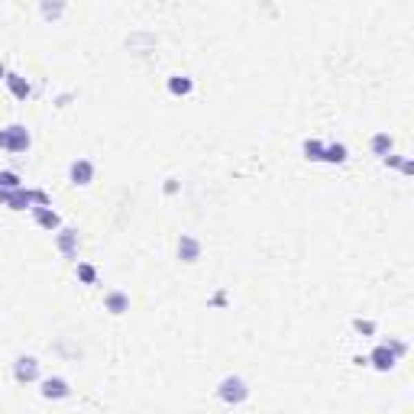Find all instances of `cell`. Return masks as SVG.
Returning <instances> with one entry per match:
<instances>
[{
  "instance_id": "cell-16",
  "label": "cell",
  "mask_w": 414,
  "mask_h": 414,
  "mask_svg": "<svg viewBox=\"0 0 414 414\" xmlns=\"http://www.w3.org/2000/svg\"><path fill=\"white\" fill-rule=\"evenodd\" d=\"M304 156H308L311 162H320L324 159V143H320V139H308V143H304Z\"/></svg>"
},
{
  "instance_id": "cell-9",
  "label": "cell",
  "mask_w": 414,
  "mask_h": 414,
  "mask_svg": "<svg viewBox=\"0 0 414 414\" xmlns=\"http://www.w3.org/2000/svg\"><path fill=\"white\" fill-rule=\"evenodd\" d=\"M178 259L181 262H198L201 259V240H194V236L181 234L178 240Z\"/></svg>"
},
{
  "instance_id": "cell-6",
  "label": "cell",
  "mask_w": 414,
  "mask_h": 414,
  "mask_svg": "<svg viewBox=\"0 0 414 414\" xmlns=\"http://www.w3.org/2000/svg\"><path fill=\"white\" fill-rule=\"evenodd\" d=\"M68 395H72V385H68V379H62V375H49L43 382V398H49V402H62Z\"/></svg>"
},
{
  "instance_id": "cell-20",
  "label": "cell",
  "mask_w": 414,
  "mask_h": 414,
  "mask_svg": "<svg viewBox=\"0 0 414 414\" xmlns=\"http://www.w3.org/2000/svg\"><path fill=\"white\" fill-rule=\"evenodd\" d=\"M178 192V181L175 178H165V194H175Z\"/></svg>"
},
{
  "instance_id": "cell-18",
  "label": "cell",
  "mask_w": 414,
  "mask_h": 414,
  "mask_svg": "<svg viewBox=\"0 0 414 414\" xmlns=\"http://www.w3.org/2000/svg\"><path fill=\"white\" fill-rule=\"evenodd\" d=\"M10 188H23L20 175L17 172H0V192H10Z\"/></svg>"
},
{
  "instance_id": "cell-11",
  "label": "cell",
  "mask_w": 414,
  "mask_h": 414,
  "mask_svg": "<svg viewBox=\"0 0 414 414\" xmlns=\"http://www.w3.org/2000/svg\"><path fill=\"white\" fill-rule=\"evenodd\" d=\"M3 81H7V87H10V94L17 97V101H26V97L32 94L30 81H26L23 74H17V72H7V78H3Z\"/></svg>"
},
{
  "instance_id": "cell-21",
  "label": "cell",
  "mask_w": 414,
  "mask_h": 414,
  "mask_svg": "<svg viewBox=\"0 0 414 414\" xmlns=\"http://www.w3.org/2000/svg\"><path fill=\"white\" fill-rule=\"evenodd\" d=\"M3 78H7V65L0 62V81H3Z\"/></svg>"
},
{
  "instance_id": "cell-2",
  "label": "cell",
  "mask_w": 414,
  "mask_h": 414,
  "mask_svg": "<svg viewBox=\"0 0 414 414\" xmlns=\"http://www.w3.org/2000/svg\"><path fill=\"white\" fill-rule=\"evenodd\" d=\"M30 143H32V136L23 123H13V127L0 130V149H7V152H26Z\"/></svg>"
},
{
  "instance_id": "cell-15",
  "label": "cell",
  "mask_w": 414,
  "mask_h": 414,
  "mask_svg": "<svg viewBox=\"0 0 414 414\" xmlns=\"http://www.w3.org/2000/svg\"><path fill=\"white\" fill-rule=\"evenodd\" d=\"M372 152H375L379 159L389 156V152H392V136H389V133H375V136H372Z\"/></svg>"
},
{
  "instance_id": "cell-12",
  "label": "cell",
  "mask_w": 414,
  "mask_h": 414,
  "mask_svg": "<svg viewBox=\"0 0 414 414\" xmlns=\"http://www.w3.org/2000/svg\"><path fill=\"white\" fill-rule=\"evenodd\" d=\"M39 13H43L45 23H59L65 17V0H43V3H39Z\"/></svg>"
},
{
  "instance_id": "cell-19",
  "label": "cell",
  "mask_w": 414,
  "mask_h": 414,
  "mask_svg": "<svg viewBox=\"0 0 414 414\" xmlns=\"http://www.w3.org/2000/svg\"><path fill=\"white\" fill-rule=\"evenodd\" d=\"M353 330H356V333H366V337H372V333H375V324H372V320L356 318V320H353Z\"/></svg>"
},
{
  "instance_id": "cell-1",
  "label": "cell",
  "mask_w": 414,
  "mask_h": 414,
  "mask_svg": "<svg viewBox=\"0 0 414 414\" xmlns=\"http://www.w3.org/2000/svg\"><path fill=\"white\" fill-rule=\"evenodd\" d=\"M404 353H408V346H404L402 340H389V343H382V346H375V350L366 356V362H369L372 369L389 372V369H395V362L402 360Z\"/></svg>"
},
{
  "instance_id": "cell-5",
  "label": "cell",
  "mask_w": 414,
  "mask_h": 414,
  "mask_svg": "<svg viewBox=\"0 0 414 414\" xmlns=\"http://www.w3.org/2000/svg\"><path fill=\"white\" fill-rule=\"evenodd\" d=\"M68 181H72L74 188L91 185V181H94V165H91L87 159H74L72 165H68Z\"/></svg>"
},
{
  "instance_id": "cell-13",
  "label": "cell",
  "mask_w": 414,
  "mask_h": 414,
  "mask_svg": "<svg viewBox=\"0 0 414 414\" xmlns=\"http://www.w3.org/2000/svg\"><path fill=\"white\" fill-rule=\"evenodd\" d=\"M192 91H194V81L188 78V74H172V78H169V94L188 97Z\"/></svg>"
},
{
  "instance_id": "cell-17",
  "label": "cell",
  "mask_w": 414,
  "mask_h": 414,
  "mask_svg": "<svg viewBox=\"0 0 414 414\" xmlns=\"http://www.w3.org/2000/svg\"><path fill=\"white\" fill-rule=\"evenodd\" d=\"M78 282H81V285H94V282H97V269L87 266V262H78Z\"/></svg>"
},
{
  "instance_id": "cell-4",
  "label": "cell",
  "mask_w": 414,
  "mask_h": 414,
  "mask_svg": "<svg viewBox=\"0 0 414 414\" xmlns=\"http://www.w3.org/2000/svg\"><path fill=\"white\" fill-rule=\"evenodd\" d=\"M13 379L20 385L36 382V379H39V360H36V356H17V362H13Z\"/></svg>"
},
{
  "instance_id": "cell-8",
  "label": "cell",
  "mask_w": 414,
  "mask_h": 414,
  "mask_svg": "<svg viewBox=\"0 0 414 414\" xmlns=\"http://www.w3.org/2000/svg\"><path fill=\"white\" fill-rule=\"evenodd\" d=\"M32 217H36V223L45 227V230H59V227H62V217L52 211V204H36V207H32Z\"/></svg>"
},
{
  "instance_id": "cell-7",
  "label": "cell",
  "mask_w": 414,
  "mask_h": 414,
  "mask_svg": "<svg viewBox=\"0 0 414 414\" xmlns=\"http://www.w3.org/2000/svg\"><path fill=\"white\" fill-rule=\"evenodd\" d=\"M55 246H59V253H62L65 259H74V256H78V230H72V227H59Z\"/></svg>"
},
{
  "instance_id": "cell-14",
  "label": "cell",
  "mask_w": 414,
  "mask_h": 414,
  "mask_svg": "<svg viewBox=\"0 0 414 414\" xmlns=\"http://www.w3.org/2000/svg\"><path fill=\"white\" fill-rule=\"evenodd\" d=\"M320 162H333V165L346 162V146H343V143H330V146H324V159Z\"/></svg>"
},
{
  "instance_id": "cell-10",
  "label": "cell",
  "mask_w": 414,
  "mask_h": 414,
  "mask_svg": "<svg viewBox=\"0 0 414 414\" xmlns=\"http://www.w3.org/2000/svg\"><path fill=\"white\" fill-rule=\"evenodd\" d=\"M104 311H110V314H127L130 311V295L127 291H117V288H114V291H107L104 295Z\"/></svg>"
},
{
  "instance_id": "cell-3",
  "label": "cell",
  "mask_w": 414,
  "mask_h": 414,
  "mask_svg": "<svg viewBox=\"0 0 414 414\" xmlns=\"http://www.w3.org/2000/svg\"><path fill=\"white\" fill-rule=\"evenodd\" d=\"M217 398H220L223 404H243L246 398H249V389H246V382L240 375H227V379H220V385H217Z\"/></svg>"
}]
</instances>
